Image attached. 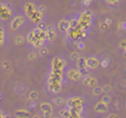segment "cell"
I'll return each mask as SVG.
<instances>
[{
	"instance_id": "obj_4",
	"label": "cell",
	"mask_w": 126,
	"mask_h": 118,
	"mask_svg": "<svg viewBox=\"0 0 126 118\" xmlns=\"http://www.w3.org/2000/svg\"><path fill=\"white\" fill-rule=\"evenodd\" d=\"M51 66H52V70L62 71L66 66V62L62 60L61 57H53L52 62H51Z\"/></svg>"
},
{
	"instance_id": "obj_17",
	"label": "cell",
	"mask_w": 126,
	"mask_h": 118,
	"mask_svg": "<svg viewBox=\"0 0 126 118\" xmlns=\"http://www.w3.org/2000/svg\"><path fill=\"white\" fill-rule=\"evenodd\" d=\"M7 42V33H6V30H4L3 26H0V48L6 44Z\"/></svg>"
},
{
	"instance_id": "obj_30",
	"label": "cell",
	"mask_w": 126,
	"mask_h": 118,
	"mask_svg": "<svg viewBox=\"0 0 126 118\" xmlns=\"http://www.w3.org/2000/svg\"><path fill=\"white\" fill-rule=\"evenodd\" d=\"M38 11H39V12L41 13V14H43V13L47 11V8H46L44 6H40L39 8H38Z\"/></svg>"
},
{
	"instance_id": "obj_1",
	"label": "cell",
	"mask_w": 126,
	"mask_h": 118,
	"mask_svg": "<svg viewBox=\"0 0 126 118\" xmlns=\"http://www.w3.org/2000/svg\"><path fill=\"white\" fill-rule=\"evenodd\" d=\"M26 23H27V17L23 13L15 14L9 21V30L12 31V32L19 31L22 26H24Z\"/></svg>"
},
{
	"instance_id": "obj_13",
	"label": "cell",
	"mask_w": 126,
	"mask_h": 118,
	"mask_svg": "<svg viewBox=\"0 0 126 118\" xmlns=\"http://www.w3.org/2000/svg\"><path fill=\"white\" fill-rule=\"evenodd\" d=\"M39 109L41 113H47V112H53V105L52 103H48V102H43L39 105Z\"/></svg>"
},
{
	"instance_id": "obj_15",
	"label": "cell",
	"mask_w": 126,
	"mask_h": 118,
	"mask_svg": "<svg viewBox=\"0 0 126 118\" xmlns=\"http://www.w3.org/2000/svg\"><path fill=\"white\" fill-rule=\"evenodd\" d=\"M94 110H95V113H97V114H104V113H107L109 109H107V106L105 105V104L100 102V103H97L94 106Z\"/></svg>"
},
{
	"instance_id": "obj_37",
	"label": "cell",
	"mask_w": 126,
	"mask_h": 118,
	"mask_svg": "<svg viewBox=\"0 0 126 118\" xmlns=\"http://www.w3.org/2000/svg\"><path fill=\"white\" fill-rule=\"evenodd\" d=\"M1 116H2V114H1V112H0V118H1Z\"/></svg>"
},
{
	"instance_id": "obj_28",
	"label": "cell",
	"mask_w": 126,
	"mask_h": 118,
	"mask_svg": "<svg viewBox=\"0 0 126 118\" xmlns=\"http://www.w3.org/2000/svg\"><path fill=\"white\" fill-rule=\"evenodd\" d=\"M53 116V112H47L42 113V118H51Z\"/></svg>"
},
{
	"instance_id": "obj_3",
	"label": "cell",
	"mask_w": 126,
	"mask_h": 118,
	"mask_svg": "<svg viewBox=\"0 0 126 118\" xmlns=\"http://www.w3.org/2000/svg\"><path fill=\"white\" fill-rule=\"evenodd\" d=\"M49 90L51 91V93H54V94H58V93L61 92L62 86H61V81L59 79H49Z\"/></svg>"
},
{
	"instance_id": "obj_24",
	"label": "cell",
	"mask_w": 126,
	"mask_h": 118,
	"mask_svg": "<svg viewBox=\"0 0 126 118\" xmlns=\"http://www.w3.org/2000/svg\"><path fill=\"white\" fill-rule=\"evenodd\" d=\"M72 113L70 109H63L60 113V118H71Z\"/></svg>"
},
{
	"instance_id": "obj_23",
	"label": "cell",
	"mask_w": 126,
	"mask_h": 118,
	"mask_svg": "<svg viewBox=\"0 0 126 118\" xmlns=\"http://www.w3.org/2000/svg\"><path fill=\"white\" fill-rule=\"evenodd\" d=\"M80 57H81V55H80V53H79L78 51H73V52L70 53V60L73 61V62H76Z\"/></svg>"
},
{
	"instance_id": "obj_33",
	"label": "cell",
	"mask_w": 126,
	"mask_h": 118,
	"mask_svg": "<svg viewBox=\"0 0 126 118\" xmlns=\"http://www.w3.org/2000/svg\"><path fill=\"white\" fill-rule=\"evenodd\" d=\"M107 1L110 2V3H113V4H116L118 2V0H107Z\"/></svg>"
},
{
	"instance_id": "obj_27",
	"label": "cell",
	"mask_w": 126,
	"mask_h": 118,
	"mask_svg": "<svg viewBox=\"0 0 126 118\" xmlns=\"http://www.w3.org/2000/svg\"><path fill=\"white\" fill-rule=\"evenodd\" d=\"M78 26H79L78 20H72V21H70V29H75V28H78Z\"/></svg>"
},
{
	"instance_id": "obj_32",
	"label": "cell",
	"mask_w": 126,
	"mask_h": 118,
	"mask_svg": "<svg viewBox=\"0 0 126 118\" xmlns=\"http://www.w3.org/2000/svg\"><path fill=\"white\" fill-rule=\"evenodd\" d=\"M121 85H122L123 87H126V79H122V81H121Z\"/></svg>"
},
{
	"instance_id": "obj_14",
	"label": "cell",
	"mask_w": 126,
	"mask_h": 118,
	"mask_svg": "<svg viewBox=\"0 0 126 118\" xmlns=\"http://www.w3.org/2000/svg\"><path fill=\"white\" fill-rule=\"evenodd\" d=\"M66 103L71 108L72 107H79V106H82V101H81L80 97H71Z\"/></svg>"
},
{
	"instance_id": "obj_18",
	"label": "cell",
	"mask_w": 126,
	"mask_h": 118,
	"mask_svg": "<svg viewBox=\"0 0 126 118\" xmlns=\"http://www.w3.org/2000/svg\"><path fill=\"white\" fill-rule=\"evenodd\" d=\"M65 103H66L65 99L63 98V97H60V96H58V97H55V98L52 99V105L57 106V107H62V106L65 105Z\"/></svg>"
},
{
	"instance_id": "obj_29",
	"label": "cell",
	"mask_w": 126,
	"mask_h": 118,
	"mask_svg": "<svg viewBox=\"0 0 126 118\" xmlns=\"http://www.w3.org/2000/svg\"><path fill=\"white\" fill-rule=\"evenodd\" d=\"M39 26H38V28L39 29H41V30H43V31H46L47 30V28H48V26H47L46 23H44V22H39Z\"/></svg>"
},
{
	"instance_id": "obj_21",
	"label": "cell",
	"mask_w": 126,
	"mask_h": 118,
	"mask_svg": "<svg viewBox=\"0 0 126 118\" xmlns=\"http://www.w3.org/2000/svg\"><path fill=\"white\" fill-rule=\"evenodd\" d=\"M49 53H50V51H49V49L47 48V46H42V48H40L39 51H38V55H39L40 57L48 56Z\"/></svg>"
},
{
	"instance_id": "obj_7",
	"label": "cell",
	"mask_w": 126,
	"mask_h": 118,
	"mask_svg": "<svg viewBox=\"0 0 126 118\" xmlns=\"http://www.w3.org/2000/svg\"><path fill=\"white\" fill-rule=\"evenodd\" d=\"M13 116L16 118H30L31 113L27 108H18L13 112Z\"/></svg>"
},
{
	"instance_id": "obj_6",
	"label": "cell",
	"mask_w": 126,
	"mask_h": 118,
	"mask_svg": "<svg viewBox=\"0 0 126 118\" xmlns=\"http://www.w3.org/2000/svg\"><path fill=\"white\" fill-rule=\"evenodd\" d=\"M23 11H24L23 14L26 15V17L31 18V15L37 11V7H35V4L32 3V2H27L23 6Z\"/></svg>"
},
{
	"instance_id": "obj_16",
	"label": "cell",
	"mask_w": 126,
	"mask_h": 118,
	"mask_svg": "<svg viewBox=\"0 0 126 118\" xmlns=\"http://www.w3.org/2000/svg\"><path fill=\"white\" fill-rule=\"evenodd\" d=\"M27 97H28V99L30 102H37L38 99H39V97H40V93L38 92V91H35V90H32V91H30V92L28 93Z\"/></svg>"
},
{
	"instance_id": "obj_2",
	"label": "cell",
	"mask_w": 126,
	"mask_h": 118,
	"mask_svg": "<svg viewBox=\"0 0 126 118\" xmlns=\"http://www.w3.org/2000/svg\"><path fill=\"white\" fill-rule=\"evenodd\" d=\"M65 76L69 81L71 82H80L83 79V74L81 73V71H79L78 68L74 67H69L65 72Z\"/></svg>"
},
{
	"instance_id": "obj_11",
	"label": "cell",
	"mask_w": 126,
	"mask_h": 118,
	"mask_svg": "<svg viewBox=\"0 0 126 118\" xmlns=\"http://www.w3.org/2000/svg\"><path fill=\"white\" fill-rule=\"evenodd\" d=\"M75 63H76V68H78L79 71H81V73H82V74H84V71L87 68L86 59H85V57H82V56H81L80 59H79L78 61L75 62Z\"/></svg>"
},
{
	"instance_id": "obj_36",
	"label": "cell",
	"mask_w": 126,
	"mask_h": 118,
	"mask_svg": "<svg viewBox=\"0 0 126 118\" xmlns=\"http://www.w3.org/2000/svg\"><path fill=\"white\" fill-rule=\"evenodd\" d=\"M51 118H60V116H54V115H53V116L51 117Z\"/></svg>"
},
{
	"instance_id": "obj_20",
	"label": "cell",
	"mask_w": 126,
	"mask_h": 118,
	"mask_svg": "<svg viewBox=\"0 0 126 118\" xmlns=\"http://www.w3.org/2000/svg\"><path fill=\"white\" fill-rule=\"evenodd\" d=\"M1 68L4 71H8V70H12V62L10 60H3L1 62Z\"/></svg>"
},
{
	"instance_id": "obj_25",
	"label": "cell",
	"mask_w": 126,
	"mask_h": 118,
	"mask_svg": "<svg viewBox=\"0 0 126 118\" xmlns=\"http://www.w3.org/2000/svg\"><path fill=\"white\" fill-rule=\"evenodd\" d=\"M102 103L103 104H105V105H110V104L112 103V97L110 96L109 94H106V95H104V96L102 97Z\"/></svg>"
},
{
	"instance_id": "obj_19",
	"label": "cell",
	"mask_w": 126,
	"mask_h": 118,
	"mask_svg": "<svg viewBox=\"0 0 126 118\" xmlns=\"http://www.w3.org/2000/svg\"><path fill=\"white\" fill-rule=\"evenodd\" d=\"M38 57H39V55H38V52H37V51H30V52L27 54V60H28L29 62H34V61H37Z\"/></svg>"
},
{
	"instance_id": "obj_31",
	"label": "cell",
	"mask_w": 126,
	"mask_h": 118,
	"mask_svg": "<svg viewBox=\"0 0 126 118\" xmlns=\"http://www.w3.org/2000/svg\"><path fill=\"white\" fill-rule=\"evenodd\" d=\"M30 118H42L41 115H39V114H34V115H32Z\"/></svg>"
},
{
	"instance_id": "obj_5",
	"label": "cell",
	"mask_w": 126,
	"mask_h": 118,
	"mask_svg": "<svg viewBox=\"0 0 126 118\" xmlns=\"http://www.w3.org/2000/svg\"><path fill=\"white\" fill-rule=\"evenodd\" d=\"M46 37H47V40L50 42H53L57 40L58 38V32H57V29L55 26H49L46 30Z\"/></svg>"
},
{
	"instance_id": "obj_12",
	"label": "cell",
	"mask_w": 126,
	"mask_h": 118,
	"mask_svg": "<svg viewBox=\"0 0 126 118\" xmlns=\"http://www.w3.org/2000/svg\"><path fill=\"white\" fill-rule=\"evenodd\" d=\"M13 42L17 46H20V45H23L24 43L27 42V38L23 33H17L13 38Z\"/></svg>"
},
{
	"instance_id": "obj_10",
	"label": "cell",
	"mask_w": 126,
	"mask_h": 118,
	"mask_svg": "<svg viewBox=\"0 0 126 118\" xmlns=\"http://www.w3.org/2000/svg\"><path fill=\"white\" fill-rule=\"evenodd\" d=\"M82 82L84 85L89 86V87H95V86H97V79L94 76H83Z\"/></svg>"
},
{
	"instance_id": "obj_26",
	"label": "cell",
	"mask_w": 126,
	"mask_h": 118,
	"mask_svg": "<svg viewBox=\"0 0 126 118\" xmlns=\"http://www.w3.org/2000/svg\"><path fill=\"white\" fill-rule=\"evenodd\" d=\"M102 88H103V93H106V94H110L112 92L111 85H104V86H102Z\"/></svg>"
},
{
	"instance_id": "obj_8",
	"label": "cell",
	"mask_w": 126,
	"mask_h": 118,
	"mask_svg": "<svg viewBox=\"0 0 126 118\" xmlns=\"http://www.w3.org/2000/svg\"><path fill=\"white\" fill-rule=\"evenodd\" d=\"M57 29L59 32H62V33L67 32L70 29V21H67V20H65V19H61L59 22H58Z\"/></svg>"
},
{
	"instance_id": "obj_34",
	"label": "cell",
	"mask_w": 126,
	"mask_h": 118,
	"mask_svg": "<svg viewBox=\"0 0 126 118\" xmlns=\"http://www.w3.org/2000/svg\"><path fill=\"white\" fill-rule=\"evenodd\" d=\"M2 99H3V94H2V93L0 92V103L2 102Z\"/></svg>"
},
{
	"instance_id": "obj_9",
	"label": "cell",
	"mask_w": 126,
	"mask_h": 118,
	"mask_svg": "<svg viewBox=\"0 0 126 118\" xmlns=\"http://www.w3.org/2000/svg\"><path fill=\"white\" fill-rule=\"evenodd\" d=\"M86 63H87V68L90 70H95L100 66V60L95 56H91L89 59H86Z\"/></svg>"
},
{
	"instance_id": "obj_22",
	"label": "cell",
	"mask_w": 126,
	"mask_h": 118,
	"mask_svg": "<svg viewBox=\"0 0 126 118\" xmlns=\"http://www.w3.org/2000/svg\"><path fill=\"white\" fill-rule=\"evenodd\" d=\"M92 93H93L94 96H101V95H103V88H102V86H95V87H93V91H92Z\"/></svg>"
},
{
	"instance_id": "obj_35",
	"label": "cell",
	"mask_w": 126,
	"mask_h": 118,
	"mask_svg": "<svg viewBox=\"0 0 126 118\" xmlns=\"http://www.w3.org/2000/svg\"><path fill=\"white\" fill-rule=\"evenodd\" d=\"M106 118H116V115H113V114H112V115H110V116H107Z\"/></svg>"
}]
</instances>
